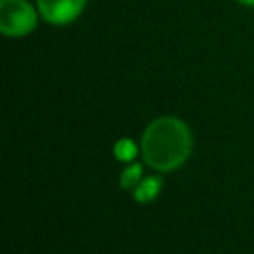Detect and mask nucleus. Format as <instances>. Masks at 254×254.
Returning <instances> with one entry per match:
<instances>
[{
    "label": "nucleus",
    "instance_id": "f257e3e1",
    "mask_svg": "<svg viewBox=\"0 0 254 254\" xmlns=\"http://www.w3.org/2000/svg\"><path fill=\"white\" fill-rule=\"evenodd\" d=\"M192 149L189 127L177 117H159L147 125L141 139V153L155 171H173L181 167Z\"/></svg>",
    "mask_w": 254,
    "mask_h": 254
},
{
    "label": "nucleus",
    "instance_id": "f03ea898",
    "mask_svg": "<svg viewBox=\"0 0 254 254\" xmlns=\"http://www.w3.org/2000/svg\"><path fill=\"white\" fill-rule=\"evenodd\" d=\"M38 14L28 0H0V32L12 38L26 36L36 28Z\"/></svg>",
    "mask_w": 254,
    "mask_h": 254
},
{
    "label": "nucleus",
    "instance_id": "7ed1b4c3",
    "mask_svg": "<svg viewBox=\"0 0 254 254\" xmlns=\"http://www.w3.org/2000/svg\"><path fill=\"white\" fill-rule=\"evenodd\" d=\"M87 0H36L40 16L54 26H65L77 20Z\"/></svg>",
    "mask_w": 254,
    "mask_h": 254
},
{
    "label": "nucleus",
    "instance_id": "20e7f679",
    "mask_svg": "<svg viewBox=\"0 0 254 254\" xmlns=\"http://www.w3.org/2000/svg\"><path fill=\"white\" fill-rule=\"evenodd\" d=\"M159 189H161V179L157 177H149V179H143L137 187H135V200L137 202H151L157 194H159Z\"/></svg>",
    "mask_w": 254,
    "mask_h": 254
},
{
    "label": "nucleus",
    "instance_id": "39448f33",
    "mask_svg": "<svg viewBox=\"0 0 254 254\" xmlns=\"http://www.w3.org/2000/svg\"><path fill=\"white\" fill-rule=\"evenodd\" d=\"M113 153L119 161H133L137 155V145L131 139H119L113 147Z\"/></svg>",
    "mask_w": 254,
    "mask_h": 254
},
{
    "label": "nucleus",
    "instance_id": "423d86ee",
    "mask_svg": "<svg viewBox=\"0 0 254 254\" xmlns=\"http://www.w3.org/2000/svg\"><path fill=\"white\" fill-rule=\"evenodd\" d=\"M141 183V165H131V167H127L123 173H121V181H119V185L123 187V189H133V187H137Z\"/></svg>",
    "mask_w": 254,
    "mask_h": 254
},
{
    "label": "nucleus",
    "instance_id": "0eeeda50",
    "mask_svg": "<svg viewBox=\"0 0 254 254\" xmlns=\"http://www.w3.org/2000/svg\"><path fill=\"white\" fill-rule=\"evenodd\" d=\"M240 4H244V6H254V0H238Z\"/></svg>",
    "mask_w": 254,
    "mask_h": 254
}]
</instances>
